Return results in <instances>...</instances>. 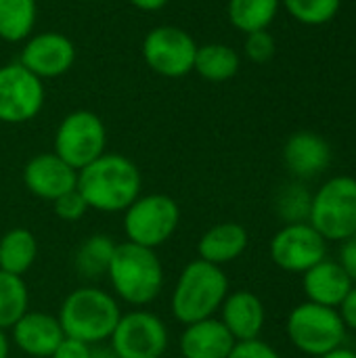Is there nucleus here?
I'll return each mask as SVG.
<instances>
[{
	"instance_id": "36",
	"label": "nucleus",
	"mask_w": 356,
	"mask_h": 358,
	"mask_svg": "<svg viewBox=\"0 0 356 358\" xmlns=\"http://www.w3.org/2000/svg\"><path fill=\"white\" fill-rule=\"evenodd\" d=\"M319 358H356V352L350 348H336L334 352H327Z\"/></svg>"
},
{
	"instance_id": "20",
	"label": "nucleus",
	"mask_w": 356,
	"mask_h": 358,
	"mask_svg": "<svg viewBox=\"0 0 356 358\" xmlns=\"http://www.w3.org/2000/svg\"><path fill=\"white\" fill-rule=\"evenodd\" d=\"M250 243V235L239 222H218L210 227L197 241V256L210 264L225 266L235 262Z\"/></svg>"
},
{
	"instance_id": "26",
	"label": "nucleus",
	"mask_w": 356,
	"mask_h": 358,
	"mask_svg": "<svg viewBox=\"0 0 356 358\" xmlns=\"http://www.w3.org/2000/svg\"><path fill=\"white\" fill-rule=\"evenodd\" d=\"M29 310V289L19 275L0 271V329H10Z\"/></svg>"
},
{
	"instance_id": "14",
	"label": "nucleus",
	"mask_w": 356,
	"mask_h": 358,
	"mask_svg": "<svg viewBox=\"0 0 356 358\" xmlns=\"http://www.w3.org/2000/svg\"><path fill=\"white\" fill-rule=\"evenodd\" d=\"M23 185L34 197L52 203L76 189L78 170L65 164L55 151L38 153L23 166Z\"/></svg>"
},
{
	"instance_id": "5",
	"label": "nucleus",
	"mask_w": 356,
	"mask_h": 358,
	"mask_svg": "<svg viewBox=\"0 0 356 358\" xmlns=\"http://www.w3.org/2000/svg\"><path fill=\"white\" fill-rule=\"evenodd\" d=\"M308 224L325 239L344 243L356 233V178L334 176L323 182L311 201Z\"/></svg>"
},
{
	"instance_id": "9",
	"label": "nucleus",
	"mask_w": 356,
	"mask_h": 358,
	"mask_svg": "<svg viewBox=\"0 0 356 358\" xmlns=\"http://www.w3.org/2000/svg\"><path fill=\"white\" fill-rule=\"evenodd\" d=\"M168 344L170 334L164 319L145 308L122 315L109 338L115 358H162Z\"/></svg>"
},
{
	"instance_id": "7",
	"label": "nucleus",
	"mask_w": 356,
	"mask_h": 358,
	"mask_svg": "<svg viewBox=\"0 0 356 358\" xmlns=\"http://www.w3.org/2000/svg\"><path fill=\"white\" fill-rule=\"evenodd\" d=\"M285 331L296 350L315 358L342 348V342L346 340V325L342 323L338 308L313 302L298 304L290 313Z\"/></svg>"
},
{
	"instance_id": "8",
	"label": "nucleus",
	"mask_w": 356,
	"mask_h": 358,
	"mask_svg": "<svg viewBox=\"0 0 356 358\" xmlns=\"http://www.w3.org/2000/svg\"><path fill=\"white\" fill-rule=\"evenodd\" d=\"M52 151L73 170H82L105 153L107 128L90 109L69 111L55 130Z\"/></svg>"
},
{
	"instance_id": "34",
	"label": "nucleus",
	"mask_w": 356,
	"mask_h": 358,
	"mask_svg": "<svg viewBox=\"0 0 356 358\" xmlns=\"http://www.w3.org/2000/svg\"><path fill=\"white\" fill-rule=\"evenodd\" d=\"M338 313H340V319L346 325V329L356 331V285L348 292V296L342 300V304L338 306Z\"/></svg>"
},
{
	"instance_id": "21",
	"label": "nucleus",
	"mask_w": 356,
	"mask_h": 358,
	"mask_svg": "<svg viewBox=\"0 0 356 358\" xmlns=\"http://www.w3.org/2000/svg\"><path fill=\"white\" fill-rule=\"evenodd\" d=\"M239 65H241V59L233 46L222 44V42H208V44L197 46L193 71L206 82L220 84V82H229L231 78H235L239 71Z\"/></svg>"
},
{
	"instance_id": "18",
	"label": "nucleus",
	"mask_w": 356,
	"mask_h": 358,
	"mask_svg": "<svg viewBox=\"0 0 356 358\" xmlns=\"http://www.w3.org/2000/svg\"><path fill=\"white\" fill-rule=\"evenodd\" d=\"M235 344V338L216 317L185 325L178 338L183 358H229Z\"/></svg>"
},
{
	"instance_id": "6",
	"label": "nucleus",
	"mask_w": 356,
	"mask_h": 358,
	"mask_svg": "<svg viewBox=\"0 0 356 358\" xmlns=\"http://www.w3.org/2000/svg\"><path fill=\"white\" fill-rule=\"evenodd\" d=\"M122 214L126 241L149 250L168 243L180 224L178 203L164 193L138 195Z\"/></svg>"
},
{
	"instance_id": "38",
	"label": "nucleus",
	"mask_w": 356,
	"mask_h": 358,
	"mask_svg": "<svg viewBox=\"0 0 356 358\" xmlns=\"http://www.w3.org/2000/svg\"><path fill=\"white\" fill-rule=\"evenodd\" d=\"M86 2H101V0H86Z\"/></svg>"
},
{
	"instance_id": "12",
	"label": "nucleus",
	"mask_w": 356,
	"mask_h": 358,
	"mask_svg": "<svg viewBox=\"0 0 356 358\" xmlns=\"http://www.w3.org/2000/svg\"><path fill=\"white\" fill-rule=\"evenodd\" d=\"M269 254L281 271L304 275L308 268L325 260L327 241L308 222H294L281 227L273 235Z\"/></svg>"
},
{
	"instance_id": "25",
	"label": "nucleus",
	"mask_w": 356,
	"mask_h": 358,
	"mask_svg": "<svg viewBox=\"0 0 356 358\" xmlns=\"http://www.w3.org/2000/svg\"><path fill=\"white\" fill-rule=\"evenodd\" d=\"M36 0H0V40L8 44L25 42L36 27Z\"/></svg>"
},
{
	"instance_id": "24",
	"label": "nucleus",
	"mask_w": 356,
	"mask_h": 358,
	"mask_svg": "<svg viewBox=\"0 0 356 358\" xmlns=\"http://www.w3.org/2000/svg\"><path fill=\"white\" fill-rule=\"evenodd\" d=\"M115 245L118 243L109 235H103V233L86 237L80 243V248L76 250V256H73L76 273L82 279H90V281L101 279L103 275H107V268H109V262L113 258Z\"/></svg>"
},
{
	"instance_id": "10",
	"label": "nucleus",
	"mask_w": 356,
	"mask_h": 358,
	"mask_svg": "<svg viewBox=\"0 0 356 358\" xmlns=\"http://www.w3.org/2000/svg\"><path fill=\"white\" fill-rule=\"evenodd\" d=\"M195 38L178 25H157L143 38V61L162 78H185L193 71L197 55Z\"/></svg>"
},
{
	"instance_id": "29",
	"label": "nucleus",
	"mask_w": 356,
	"mask_h": 358,
	"mask_svg": "<svg viewBox=\"0 0 356 358\" xmlns=\"http://www.w3.org/2000/svg\"><path fill=\"white\" fill-rule=\"evenodd\" d=\"M277 50V42L273 38V34L269 29H260V31H252L245 34V42H243V52L252 63H269L275 57Z\"/></svg>"
},
{
	"instance_id": "1",
	"label": "nucleus",
	"mask_w": 356,
	"mask_h": 358,
	"mask_svg": "<svg viewBox=\"0 0 356 358\" xmlns=\"http://www.w3.org/2000/svg\"><path fill=\"white\" fill-rule=\"evenodd\" d=\"M143 178L136 164L120 153H103L78 170V193L88 210L103 214L124 212L141 195Z\"/></svg>"
},
{
	"instance_id": "30",
	"label": "nucleus",
	"mask_w": 356,
	"mask_h": 358,
	"mask_svg": "<svg viewBox=\"0 0 356 358\" xmlns=\"http://www.w3.org/2000/svg\"><path fill=\"white\" fill-rule=\"evenodd\" d=\"M52 212L63 222H78L88 212V206H86L84 197L78 193V189H73L52 201Z\"/></svg>"
},
{
	"instance_id": "22",
	"label": "nucleus",
	"mask_w": 356,
	"mask_h": 358,
	"mask_svg": "<svg viewBox=\"0 0 356 358\" xmlns=\"http://www.w3.org/2000/svg\"><path fill=\"white\" fill-rule=\"evenodd\" d=\"M38 258V239L25 227H15L0 237V271L23 277Z\"/></svg>"
},
{
	"instance_id": "17",
	"label": "nucleus",
	"mask_w": 356,
	"mask_h": 358,
	"mask_svg": "<svg viewBox=\"0 0 356 358\" xmlns=\"http://www.w3.org/2000/svg\"><path fill=\"white\" fill-rule=\"evenodd\" d=\"M353 287L355 283L350 275L336 260L325 258L302 275V289H304L306 302H313L319 306L338 308Z\"/></svg>"
},
{
	"instance_id": "4",
	"label": "nucleus",
	"mask_w": 356,
	"mask_h": 358,
	"mask_svg": "<svg viewBox=\"0 0 356 358\" xmlns=\"http://www.w3.org/2000/svg\"><path fill=\"white\" fill-rule=\"evenodd\" d=\"M229 292V279L222 266L195 258L176 277L170 296L172 317L183 325L210 319L220 310Z\"/></svg>"
},
{
	"instance_id": "37",
	"label": "nucleus",
	"mask_w": 356,
	"mask_h": 358,
	"mask_svg": "<svg viewBox=\"0 0 356 358\" xmlns=\"http://www.w3.org/2000/svg\"><path fill=\"white\" fill-rule=\"evenodd\" d=\"M10 355V342L4 329H0V358H8Z\"/></svg>"
},
{
	"instance_id": "33",
	"label": "nucleus",
	"mask_w": 356,
	"mask_h": 358,
	"mask_svg": "<svg viewBox=\"0 0 356 358\" xmlns=\"http://www.w3.org/2000/svg\"><path fill=\"white\" fill-rule=\"evenodd\" d=\"M340 264L344 266V271L350 275L353 283H356V233L342 243L340 250Z\"/></svg>"
},
{
	"instance_id": "35",
	"label": "nucleus",
	"mask_w": 356,
	"mask_h": 358,
	"mask_svg": "<svg viewBox=\"0 0 356 358\" xmlns=\"http://www.w3.org/2000/svg\"><path fill=\"white\" fill-rule=\"evenodd\" d=\"M128 2L143 13H155V10H162L170 0H128Z\"/></svg>"
},
{
	"instance_id": "31",
	"label": "nucleus",
	"mask_w": 356,
	"mask_h": 358,
	"mask_svg": "<svg viewBox=\"0 0 356 358\" xmlns=\"http://www.w3.org/2000/svg\"><path fill=\"white\" fill-rule=\"evenodd\" d=\"M229 358H281V357H279V352H277L271 344H266V342H262L260 338H256V340H248V342H237V344L233 346V350H231Z\"/></svg>"
},
{
	"instance_id": "15",
	"label": "nucleus",
	"mask_w": 356,
	"mask_h": 358,
	"mask_svg": "<svg viewBox=\"0 0 356 358\" xmlns=\"http://www.w3.org/2000/svg\"><path fill=\"white\" fill-rule=\"evenodd\" d=\"M13 344L27 357L50 358L57 346L65 340L57 317L40 310H27L10 327Z\"/></svg>"
},
{
	"instance_id": "28",
	"label": "nucleus",
	"mask_w": 356,
	"mask_h": 358,
	"mask_svg": "<svg viewBox=\"0 0 356 358\" xmlns=\"http://www.w3.org/2000/svg\"><path fill=\"white\" fill-rule=\"evenodd\" d=\"M311 201H313V195L302 182H290L277 195V214L287 224L308 222Z\"/></svg>"
},
{
	"instance_id": "19",
	"label": "nucleus",
	"mask_w": 356,
	"mask_h": 358,
	"mask_svg": "<svg viewBox=\"0 0 356 358\" xmlns=\"http://www.w3.org/2000/svg\"><path fill=\"white\" fill-rule=\"evenodd\" d=\"M283 162L285 168L296 178H313L319 176L332 162V149L329 143L308 130L296 132L287 138L283 147Z\"/></svg>"
},
{
	"instance_id": "16",
	"label": "nucleus",
	"mask_w": 356,
	"mask_h": 358,
	"mask_svg": "<svg viewBox=\"0 0 356 358\" xmlns=\"http://www.w3.org/2000/svg\"><path fill=\"white\" fill-rule=\"evenodd\" d=\"M220 321L235 338V342H248L260 338L266 321V310L262 300L248 289L229 292L220 306Z\"/></svg>"
},
{
	"instance_id": "32",
	"label": "nucleus",
	"mask_w": 356,
	"mask_h": 358,
	"mask_svg": "<svg viewBox=\"0 0 356 358\" xmlns=\"http://www.w3.org/2000/svg\"><path fill=\"white\" fill-rule=\"evenodd\" d=\"M90 350L92 346L80 342V340H73V338H65L57 350L50 355V358H90Z\"/></svg>"
},
{
	"instance_id": "11",
	"label": "nucleus",
	"mask_w": 356,
	"mask_h": 358,
	"mask_svg": "<svg viewBox=\"0 0 356 358\" xmlns=\"http://www.w3.org/2000/svg\"><path fill=\"white\" fill-rule=\"evenodd\" d=\"M46 101L44 82L19 61L0 65V122L25 124L40 115Z\"/></svg>"
},
{
	"instance_id": "23",
	"label": "nucleus",
	"mask_w": 356,
	"mask_h": 358,
	"mask_svg": "<svg viewBox=\"0 0 356 358\" xmlns=\"http://www.w3.org/2000/svg\"><path fill=\"white\" fill-rule=\"evenodd\" d=\"M279 8L281 0H227L229 23L241 34L269 29Z\"/></svg>"
},
{
	"instance_id": "27",
	"label": "nucleus",
	"mask_w": 356,
	"mask_h": 358,
	"mask_svg": "<svg viewBox=\"0 0 356 358\" xmlns=\"http://www.w3.org/2000/svg\"><path fill=\"white\" fill-rule=\"evenodd\" d=\"M281 6L298 23L319 27L329 23L338 15L342 0H281Z\"/></svg>"
},
{
	"instance_id": "13",
	"label": "nucleus",
	"mask_w": 356,
	"mask_h": 358,
	"mask_svg": "<svg viewBox=\"0 0 356 358\" xmlns=\"http://www.w3.org/2000/svg\"><path fill=\"white\" fill-rule=\"evenodd\" d=\"M19 63L42 82L61 78L76 63V44L61 31L31 34L21 46Z\"/></svg>"
},
{
	"instance_id": "2",
	"label": "nucleus",
	"mask_w": 356,
	"mask_h": 358,
	"mask_svg": "<svg viewBox=\"0 0 356 358\" xmlns=\"http://www.w3.org/2000/svg\"><path fill=\"white\" fill-rule=\"evenodd\" d=\"M111 294L134 308H143L159 298L166 275L155 250L134 245L130 241L118 243L109 262L107 275Z\"/></svg>"
},
{
	"instance_id": "3",
	"label": "nucleus",
	"mask_w": 356,
	"mask_h": 358,
	"mask_svg": "<svg viewBox=\"0 0 356 358\" xmlns=\"http://www.w3.org/2000/svg\"><path fill=\"white\" fill-rule=\"evenodd\" d=\"M122 315L120 300L111 292L84 285L65 296L57 319L65 338L97 346L109 342Z\"/></svg>"
}]
</instances>
